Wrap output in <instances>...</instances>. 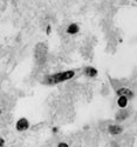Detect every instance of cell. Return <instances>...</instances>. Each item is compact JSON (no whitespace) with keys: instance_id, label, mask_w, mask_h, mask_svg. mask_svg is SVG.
<instances>
[{"instance_id":"1","label":"cell","mask_w":137,"mask_h":147,"mask_svg":"<svg viewBox=\"0 0 137 147\" xmlns=\"http://www.w3.org/2000/svg\"><path fill=\"white\" fill-rule=\"evenodd\" d=\"M75 77V71L74 69H67L63 72H59L55 74H51L45 78V84L47 85H57L61 82L68 81Z\"/></svg>"},{"instance_id":"2","label":"cell","mask_w":137,"mask_h":147,"mask_svg":"<svg viewBox=\"0 0 137 147\" xmlns=\"http://www.w3.org/2000/svg\"><path fill=\"white\" fill-rule=\"evenodd\" d=\"M35 60L39 65H42L47 60V45L45 42H39L35 46Z\"/></svg>"},{"instance_id":"3","label":"cell","mask_w":137,"mask_h":147,"mask_svg":"<svg viewBox=\"0 0 137 147\" xmlns=\"http://www.w3.org/2000/svg\"><path fill=\"white\" fill-rule=\"evenodd\" d=\"M28 127H29V121H28L26 118H20V119L17 121V124H15V128H17V131H19V132L26 131V129H28Z\"/></svg>"},{"instance_id":"4","label":"cell","mask_w":137,"mask_h":147,"mask_svg":"<svg viewBox=\"0 0 137 147\" xmlns=\"http://www.w3.org/2000/svg\"><path fill=\"white\" fill-rule=\"evenodd\" d=\"M116 94H117L118 96H120V95L126 96V98H128V99H131V98L134 96V93L130 91V88H127V87L118 88V90L116 91Z\"/></svg>"},{"instance_id":"5","label":"cell","mask_w":137,"mask_h":147,"mask_svg":"<svg viewBox=\"0 0 137 147\" xmlns=\"http://www.w3.org/2000/svg\"><path fill=\"white\" fill-rule=\"evenodd\" d=\"M108 131H109V133L111 134V136H118V134H121L122 133V127L121 126H118V125H110L109 127H108Z\"/></svg>"},{"instance_id":"6","label":"cell","mask_w":137,"mask_h":147,"mask_svg":"<svg viewBox=\"0 0 137 147\" xmlns=\"http://www.w3.org/2000/svg\"><path fill=\"white\" fill-rule=\"evenodd\" d=\"M84 74L88 77V78H94L97 76V69L95 67H92V66H88L84 68Z\"/></svg>"},{"instance_id":"7","label":"cell","mask_w":137,"mask_h":147,"mask_svg":"<svg viewBox=\"0 0 137 147\" xmlns=\"http://www.w3.org/2000/svg\"><path fill=\"white\" fill-rule=\"evenodd\" d=\"M79 31H80V27H79L78 24H75V22L70 24V25L67 27V33H68V34H70V35H73V34H76Z\"/></svg>"},{"instance_id":"8","label":"cell","mask_w":137,"mask_h":147,"mask_svg":"<svg viewBox=\"0 0 137 147\" xmlns=\"http://www.w3.org/2000/svg\"><path fill=\"white\" fill-rule=\"evenodd\" d=\"M117 105H118V107H121V108H126L127 105H128V98L120 95L118 99H117Z\"/></svg>"},{"instance_id":"9","label":"cell","mask_w":137,"mask_h":147,"mask_svg":"<svg viewBox=\"0 0 137 147\" xmlns=\"http://www.w3.org/2000/svg\"><path fill=\"white\" fill-rule=\"evenodd\" d=\"M129 115L128 112H122V113H117L116 114V120H124V119H127V117Z\"/></svg>"},{"instance_id":"10","label":"cell","mask_w":137,"mask_h":147,"mask_svg":"<svg viewBox=\"0 0 137 147\" xmlns=\"http://www.w3.org/2000/svg\"><path fill=\"white\" fill-rule=\"evenodd\" d=\"M69 145L68 144H66V142H60L59 145H57V147H68Z\"/></svg>"},{"instance_id":"11","label":"cell","mask_w":137,"mask_h":147,"mask_svg":"<svg viewBox=\"0 0 137 147\" xmlns=\"http://www.w3.org/2000/svg\"><path fill=\"white\" fill-rule=\"evenodd\" d=\"M5 145V140L1 138V137H0V147H3Z\"/></svg>"},{"instance_id":"12","label":"cell","mask_w":137,"mask_h":147,"mask_svg":"<svg viewBox=\"0 0 137 147\" xmlns=\"http://www.w3.org/2000/svg\"><path fill=\"white\" fill-rule=\"evenodd\" d=\"M51 30H52V28H51V26L48 25V26H47V34H51Z\"/></svg>"},{"instance_id":"13","label":"cell","mask_w":137,"mask_h":147,"mask_svg":"<svg viewBox=\"0 0 137 147\" xmlns=\"http://www.w3.org/2000/svg\"><path fill=\"white\" fill-rule=\"evenodd\" d=\"M135 1H136V0H135Z\"/></svg>"}]
</instances>
